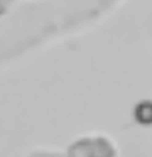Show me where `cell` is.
<instances>
[{"label":"cell","mask_w":152,"mask_h":157,"mask_svg":"<svg viewBox=\"0 0 152 157\" xmlns=\"http://www.w3.org/2000/svg\"><path fill=\"white\" fill-rule=\"evenodd\" d=\"M115 150L104 138H79L68 147L65 157H113Z\"/></svg>","instance_id":"obj_1"},{"label":"cell","mask_w":152,"mask_h":157,"mask_svg":"<svg viewBox=\"0 0 152 157\" xmlns=\"http://www.w3.org/2000/svg\"><path fill=\"white\" fill-rule=\"evenodd\" d=\"M12 4H14V0H0V17H4L5 14H9Z\"/></svg>","instance_id":"obj_2"},{"label":"cell","mask_w":152,"mask_h":157,"mask_svg":"<svg viewBox=\"0 0 152 157\" xmlns=\"http://www.w3.org/2000/svg\"><path fill=\"white\" fill-rule=\"evenodd\" d=\"M29 157H65V155H60V154L55 152H33Z\"/></svg>","instance_id":"obj_3"}]
</instances>
